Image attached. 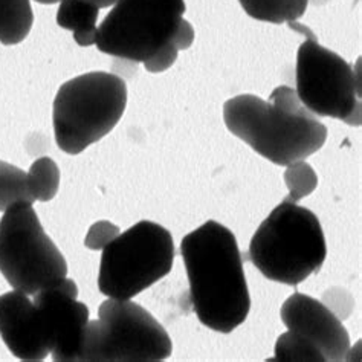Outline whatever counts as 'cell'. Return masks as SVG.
Masks as SVG:
<instances>
[{
    "label": "cell",
    "instance_id": "cell-1",
    "mask_svg": "<svg viewBox=\"0 0 362 362\" xmlns=\"http://www.w3.org/2000/svg\"><path fill=\"white\" fill-rule=\"evenodd\" d=\"M189 283V301L205 327L231 333L247 318L251 297L235 235L208 221L180 243Z\"/></svg>",
    "mask_w": 362,
    "mask_h": 362
},
{
    "label": "cell",
    "instance_id": "cell-2",
    "mask_svg": "<svg viewBox=\"0 0 362 362\" xmlns=\"http://www.w3.org/2000/svg\"><path fill=\"white\" fill-rule=\"evenodd\" d=\"M223 119L234 136L277 165L312 156L327 139V127L288 86L274 89L268 101L237 95L225 103Z\"/></svg>",
    "mask_w": 362,
    "mask_h": 362
},
{
    "label": "cell",
    "instance_id": "cell-3",
    "mask_svg": "<svg viewBox=\"0 0 362 362\" xmlns=\"http://www.w3.org/2000/svg\"><path fill=\"white\" fill-rule=\"evenodd\" d=\"M327 245L318 217L286 197L252 235L243 260L266 279L289 286L308 280L321 269Z\"/></svg>",
    "mask_w": 362,
    "mask_h": 362
},
{
    "label": "cell",
    "instance_id": "cell-4",
    "mask_svg": "<svg viewBox=\"0 0 362 362\" xmlns=\"http://www.w3.org/2000/svg\"><path fill=\"white\" fill-rule=\"evenodd\" d=\"M127 106V86L109 72L83 74L62 84L52 106L57 146L80 155L115 129Z\"/></svg>",
    "mask_w": 362,
    "mask_h": 362
},
{
    "label": "cell",
    "instance_id": "cell-5",
    "mask_svg": "<svg viewBox=\"0 0 362 362\" xmlns=\"http://www.w3.org/2000/svg\"><path fill=\"white\" fill-rule=\"evenodd\" d=\"M173 354V342L159 321L130 300L107 298L98 320L88 322L78 362H158Z\"/></svg>",
    "mask_w": 362,
    "mask_h": 362
},
{
    "label": "cell",
    "instance_id": "cell-6",
    "mask_svg": "<svg viewBox=\"0 0 362 362\" xmlns=\"http://www.w3.org/2000/svg\"><path fill=\"white\" fill-rule=\"evenodd\" d=\"M0 274L13 289L26 295L68 277V263L45 233L33 204L17 202L0 218Z\"/></svg>",
    "mask_w": 362,
    "mask_h": 362
},
{
    "label": "cell",
    "instance_id": "cell-7",
    "mask_svg": "<svg viewBox=\"0 0 362 362\" xmlns=\"http://www.w3.org/2000/svg\"><path fill=\"white\" fill-rule=\"evenodd\" d=\"M175 242L170 231L141 221L103 250L98 288L107 298L130 300L171 272Z\"/></svg>",
    "mask_w": 362,
    "mask_h": 362
},
{
    "label": "cell",
    "instance_id": "cell-8",
    "mask_svg": "<svg viewBox=\"0 0 362 362\" xmlns=\"http://www.w3.org/2000/svg\"><path fill=\"white\" fill-rule=\"evenodd\" d=\"M293 31L306 35L297 54V92L313 115L335 118L349 126H361V60L356 71L318 43L309 28L289 22Z\"/></svg>",
    "mask_w": 362,
    "mask_h": 362
},
{
    "label": "cell",
    "instance_id": "cell-9",
    "mask_svg": "<svg viewBox=\"0 0 362 362\" xmlns=\"http://www.w3.org/2000/svg\"><path fill=\"white\" fill-rule=\"evenodd\" d=\"M185 9V0H117L98 28L95 46L107 55L146 63L173 45Z\"/></svg>",
    "mask_w": 362,
    "mask_h": 362
},
{
    "label": "cell",
    "instance_id": "cell-10",
    "mask_svg": "<svg viewBox=\"0 0 362 362\" xmlns=\"http://www.w3.org/2000/svg\"><path fill=\"white\" fill-rule=\"evenodd\" d=\"M43 309L51 341V358L55 362H78L89 309L78 301V288L66 277L59 284L33 295Z\"/></svg>",
    "mask_w": 362,
    "mask_h": 362
},
{
    "label": "cell",
    "instance_id": "cell-11",
    "mask_svg": "<svg viewBox=\"0 0 362 362\" xmlns=\"http://www.w3.org/2000/svg\"><path fill=\"white\" fill-rule=\"evenodd\" d=\"M280 317L288 330L315 344L326 362L347 359L350 351L349 332L324 303L295 292L284 301Z\"/></svg>",
    "mask_w": 362,
    "mask_h": 362
},
{
    "label": "cell",
    "instance_id": "cell-12",
    "mask_svg": "<svg viewBox=\"0 0 362 362\" xmlns=\"http://www.w3.org/2000/svg\"><path fill=\"white\" fill-rule=\"evenodd\" d=\"M0 337L21 361H45L51 355L45 313L25 292L14 289L0 295Z\"/></svg>",
    "mask_w": 362,
    "mask_h": 362
},
{
    "label": "cell",
    "instance_id": "cell-13",
    "mask_svg": "<svg viewBox=\"0 0 362 362\" xmlns=\"http://www.w3.org/2000/svg\"><path fill=\"white\" fill-rule=\"evenodd\" d=\"M100 8L84 0H62L57 11V23L63 30L72 31L74 40L80 46L97 43Z\"/></svg>",
    "mask_w": 362,
    "mask_h": 362
},
{
    "label": "cell",
    "instance_id": "cell-14",
    "mask_svg": "<svg viewBox=\"0 0 362 362\" xmlns=\"http://www.w3.org/2000/svg\"><path fill=\"white\" fill-rule=\"evenodd\" d=\"M33 23L31 0H0V43L11 46L23 42Z\"/></svg>",
    "mask_w": 362,
    "mask_h": 362
},
{
    "label": "cell",
    "instance_id": "cell-15",
    "mask_svg": "<svg viewBox=\"0 0 362 362\" xmlns=\"http://www.w3.org/2000/svg\"><path fill=\"white\" fill-rule=\"evenodd\" d=\"M245 13L274 25L297 22L306 13L309 0H239Z\"/></svg>",
    "mask_w": 362,
    "mask_h": 362
},
{
    "label": "cell",
    "instance_id": "cell-16",
    "mask_svg": "<svg viewBox=\"0 0 362 362\" xmlns=\"http://www.w3.org/2000/svg\"><path fill=\"white\" fill-rule=\"evenodd\" d=\"M26 176L34 202H49L59 193L60 170L51 158L37 159Z\"/></svg>",
    "mask_w": 362,
    "mask_h": 362
},
{
    "label": "cell",
    "instance_id": "cell-17",
    "mask_svg": "<svg viewBox=\"0 0 362 362\" xmlns=\"http://www.w3.org/2000/svg\"><path fill=\"white\" fill-rule=\"evenodd\" d=\"M17 202L34 204L28 176L22 168L0 160V211H6Z\"/></svg>",
    "mask_w": 362,
    "mask_h": 362
},
{
    "label": "cell",
    "instance_id": "cell-18",
    "mask_svg": "<svg viewBox=\"0 0 362 362\" xmlns=\"http://www.w3.org/2000/svg\"><path fill=\"white\" fill-rule=\"evenodd\" d=\"M269 361L280 362H326L315 344H312L298 333L288 330L275 342L274 358Z\"/></svg>",
    "mask_w": 362,
    "mask_h": 362
},
{
    "label": "cell",
    "instance_id": "cell-19",
    "mask_svg": "<svg viewBox=\"0 0 362 362\" xmlns=\"http://www.w3.org/2000/svg\"><path fill=\"white\" fill-rule=\"evenodd\" d=\"M284 182L289 189V199L293 202H300L304 197L310 196L318 187V176L306 160H295L286 165Z\"/></svg>",
    "mask_w": 362,
    "mask_h": 362
},
{
    "label": "cell",
    "instance_id": "cell-20",
    "mask_svg": "<svg viewBox=\"0 0 362 362\" xmlns=\"http://www.w3.org/2000/svg\"><path fill=\"white\" fill-rule=\"evenodd\" d=\"M119 228L109 221H100L89 228L86 235L84 245L92 251H103L110 242H113L119 235Z\"/></svg>",
    "mask_w": 362,
    "mask_h": 362
},
{
    "label": "cell",
    "instance_id": "cell-21",
    "mask_svg": "<svg viewBox=\"0 0 362 362\" xmlns=\"http://www.w3.org/2000/svg\"><path fill=\"white\" fill-rule=\"evenodd\" d=\"M177 55H179V51L176 47L173 45H168L164 47V49L151 57V59H148L144 63V68L151 74H160L170 69L171 66L176 63Z\"/></svg>",
    "mask_w": 362,
    "mask_h": 362
},
{
    "label": "cell",
    "instance_id": "cell-22",
    "mask_svg": "<svg viewBox=\"0 0 362 362\" xmlns=\"http://www.w3.org/2000/svg\"><path fill=\"white\" fill-rule=\"evenodd\" d=\"M193 42H194L193 26L188 21H185V18H182V22H180L173 39V45L177 51H185L193 45Z\"/></svg>",
    "mask_w": 362,
    "mask_h": 362
},
{
    "label": "cell",
    "instance_id": "cell-23",
    "mask_svg": "<svg viewBox=\"0 0 362 362\" xmlns=\"http://www.w3.org/2000/svg\"><path fill=\"white\" fill-rule=\"evenodd\" d=\"M35 2H39L42 5H54V4H60L62 0H35ZM84 2H90V4L97 5L101 9V8L112 6L113 4L117 2V0H84Z\"/></svg>",
    "mask_w": 362,
    "mask_h": 362
}]
</instances>
